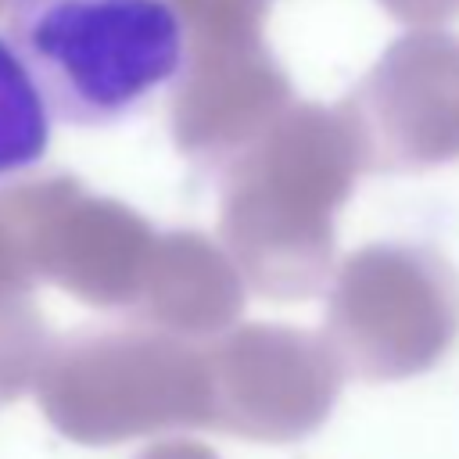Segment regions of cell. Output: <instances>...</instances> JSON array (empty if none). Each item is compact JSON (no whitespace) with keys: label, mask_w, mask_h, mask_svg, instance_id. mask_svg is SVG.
Wrapping results in <instances>:
<instances>
[{"label":"cell","mask_w":459,"mask_h":459,"mask_svg":"<svg viewBox=\"0 0 459 459\" xmlns=\"http://www.w3.org/2000/svg\"><path fill=\"white\" fill-rule=\"evenodd\" d=\"M4 39L50 115L86 129L133 118L186 65L172 0H11Z\"/></svg>","instance_id":"obj_1"},{"label":"cell","mask_w":459,"mask_h":459,"mask_svg":"<svg viewBox=\"0 0 459 459\" xmlns=\"http://www.w3.org/2000/svg\"><path fill=\"white\" fill-rule=\"evenodd\" d=\"M50 108L22 57L0 36V179L43 161L50 147Z\"/></svg>","instance_id":"obj_2"}]
</instances>
